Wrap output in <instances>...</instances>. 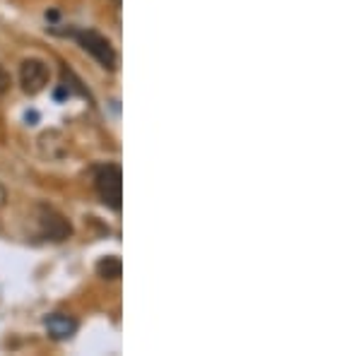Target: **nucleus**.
I'll return each mask as SVG.
<instances>
[{"label":"nucleus","instance_id":"f257e3e1","mask_svg":"<svg viewBox=\"0 0 361 356\" xmlns=\"http://www.w3.org/2000/svg\"><path fill=\"white\" fill-rule=\"evenodd\" d=\"M97 190L104 205L111 209H121V200H123V173L118 166H104L97 173Z\"/></svg>","mask_w":361,"mask_h":356},{"label":"nucleus","instance_id":"f03ea898","mask_svg":"<svg viewBox=\"0 0 361 356\" xmlns=\"http://www.w3.org/2000/svg\"><path fill=\"white\" fill-rule=\"evenodd\" d=\"M78 42L87 54L94 58L97 63H102L104 68H109V70L116 68V54H114V49H111V44H109L106 37H102L99 32L87 29V32L78 34Z\"/></svg>","mask_w":361,"mask_h":356},{"label":"nucleus","instance_id":"7ed1b4c3","mask_svg":"<svg viewBox=\"0 0 361 356\" xmlns=\"http://www.w3.org/2000/svg\"><path fill=\"white\" fill-rule=\"evenodd\" d=\"M49 78H51L49 66H46L44 61H39V58H27V61L22 63L20 82L27 94H39V92H44L46 85H49Z\"/></svg>","mask_w":361,"mask_h":356},{"label":"nucleus","instance_id":"20e7f679","mask_svg":"<svg viewBox=\"0 0 361 356\" xmlns=\"http://www.w3.org/2000/svg\"><path fill=\"white\" fill-rule=\"evenodd\" d=\"M39 226H42V233L51 241H66V238L73 233V226L68 224L66 217L56 212L51 207H39Z\"/></svg>","mask_w":361,"mask_h":356},{"label":"nucleus","instance_id":"39448f33","mask_svg":"<svg viewBox=\"0 0 361 356\" xmlns=\"http://www.w3.org/2000/svg\"><path fill=\"white\" fill-rule=\"evenodd\" d=\"M46 330H49V335L54 340H68L78 330V320H73L66 313H54L46 318Z\"/></svg>","mask_w":361,"mask_h":356},{"label":"nucleus","instance_id":"423d86ee","mask_svg":"<svg viewBox=\"0 0 361 356\" xmlns=\"http://www.w3.org/2000/svg\"><path fill=\"white\" fill-rule=\"evenodd\" d=\"M121 270H123V265H121V260L116 258V255L102 258V260H99V265H97L99 277H104V279H118L121 277Z\"/></svg>","mask_w":361,"mask_h":356},{"label":"nucleus","instance_id":"0eeeda50","mask_svg":"<svg viewBox=\"0 0 361 356\" xmlns=\"http://www.w3.org/2000/svg\"><path fill=\"white\" fill-rule=\"evenodd\" d=\"M10 85H13V80H10V73L3 66H0V97H3L5 92L10 90Z\"/></svg>","mask_w":361,"mask_h":356},{"label":"nucleus","instance_id":"6e6552de","mask_svg":"<svg viewBox=\"0 0 361 356\" xmlns=\"http://www.w3.org/2000/svg\"><path fill=\"white\" fill-rule=\"evenodd\" d=\"M3 205H5V190L0 188V207H3Z\"/></svg>","mask_w":361,"mask_h":356}]
</instances>
